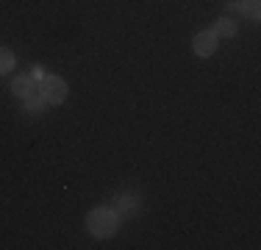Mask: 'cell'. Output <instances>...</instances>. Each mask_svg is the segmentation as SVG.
Wrapping results in <instances>:
<instances>
[{"instance_id":"obj_5","label":"cell","mask_w":261,"mask_h":250,"mask_svg":"<svg viewBox=\"0 0 261 250\" xmlns=\"http://www.w3.org/2000/svg\"><path fill=\"white\" fill-rule=\"evenodd\" d=\"M25 111L28 114H34V117H39V114H45L47 111V100L42 92H34V95H28L25 97Z\"/></svg>"},{"instance_id":"obj_1","label":"cell","mask_w":261,"mask_h":250,"mask_svg":"<svg viewBox=\"0 0 261 250\" xmlns=\"http://www.w3.org/2000/svg\"><path fill=\"white\" fill-rule=\"evenodd\" d=\"M86 228H89L92 236L106 239V236L117 234V228H120V214H117V209L97 206V209H92L89 217H86Z\"/></svg>"},{"instance_id":"obj_4","label":"cell","mask_w":261,"mask_h":250,"mask_svg":"<svg viewBox=\"0 0 261 250\" xmlns=\"http://www.w3.org/2000/svg\"><path fill=\"white\" fill-rule=\"evenodd\" d=\"M11 92H14L17 97H28V95H34V92H39V84H36L31 75H17V78L11 81Z\"/></svg>"},{"instance_id":"obj_7","label":"cell","mask_w":261,"mask_h":250,"mask_svg":"<svg viewBox=\"0 0 261 250\" xmlns=\"http://www.w3.org/2000/svg\"><path fill=\"white\" fill-rule=\"evenodd\" d=\"M114 209H117V214L134 211V209H136V197H134V195H120V197H117V203H114Z\"/></svg>"},{"instance_id":"obj_9","label":"cell","mask_w":261,"mask_h":250,"mask_svg":"<svg viewBox=\"0 0 261 250\" xmlns=\"http://www.w3.org/2000/svg\"><path fill=\"white\" fill-rule=\"evenodd\" d=\"M31 78H34L36 84H39V81L45 78V72H42V67H34V72H31Z\"/></svg>"},{"instance_id":"obj_3","label":"cell","mask_w":261,"mask_h":250,"mask_svg":"<svg viewBox=\"0 0 261 250\" xmlns=\"http://www.w3.org/2000/svg\"><path fill=\"white\" fill-rule=\"evenodd\" d=\"M217 47H220V36L214 34V31H200V34H195V39H192V50H195L197 56H211V53H217Z\"/></svg>"},{"instance_id":"obj_6","label":"cell","mask_w":261,"mask_h":250,"mask_svg":"<svg viewBox=\"0 0 261 250\" xmlns=\"http://www.w3.org/2000/svg\"><path fill=\"white\" fill-rule=\"evenodd\" d=\"M211 31H214L217 36H236V22L231 20V17H220Z\"/></svg>"},{"instance_id":"obj_2","label":"cell","mask_w":261,"mask_h":250,"mask_svg":"<svg viewBox=\"0 0 261 250\" xmlns=\"http://www.w3.org/2000/svg\"><path fill=\"white\" fill-rule=\"evenodd\" d=\"M39 92L45 95L47 103L59 106L67 100V95H70V86H67V81L61 78V75H45V78L39 81Z\"/></svg>"},{"instance_id":"obj_10","label":"cell","mask_w":261,"mask_h":250,"mask_svg":"<svg viewBox=\"0 0 261 250\" xmlns=\"http://www.w3.org/2000/svg\"><path fill=\"white\" fill-rule=\"evenodd\" d=\"M256 3H258V0H256Z\"/></svg>"},{"instance_id":"obj_8","label":"cell","mask_w":261,"mask_h":250,"mask_svg":"<svg viewBox=\"0 0 261 250\" xmlns=\"http://www.w3.org/2000/svg\"><path fill=\"white\" fill-rule=\"evenodd\" d=\"M11 67H14V53L9 47H0V75L11 72Z\"/></svg>"}]
</instances>
